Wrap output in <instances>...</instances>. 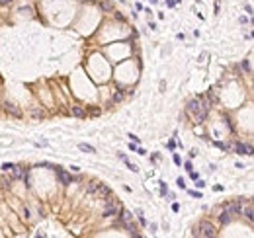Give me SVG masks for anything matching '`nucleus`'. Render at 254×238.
Instances as JSON below:
<instances>
[{"instance_id":"nucleus-1","label":"nucleus","mask_w":254,"mask_h":238,"mask_svg":"<svg viewBox=\"0 0 254 238\" xmlns=\"http://www.w3.org/2000/svg\"><path fill=\"white\" fill-rule=\"evenodd\" d=\"M106 203H104V217H115V215H119V211H121V203L119 201H115L112 197V193L110 195H106Z\"/></svg>"},{"instance_id":"nucleus-2","label":"nucleus","mask_w":254,"mask_h":238,"mask_svg":"<svg viewBox=\"0 0 254 238\" xmlns=\"http://www.w3.org/2000/svg\"><path fill=\"white\" fill-rule=\"evenodd\" d=\"M195 236H203V238H209V236H215L217 234V230H215V226L209 223V221H202V223L198 225V229H195L194 232Z\"/></svg>"},{"instance_id":"nucleus-3","label":"nucleus","mask_w":254,"mask_h":238,"mask_svg":"<svg viewBox=\"0 0 254 238\" xmlns=\"http://www.w3.org/2000/svg\"><path fill=\"white\" fill-rule=\"evenodd\" d=\"M242 205H244V201H235V203H227V205H225V211H227V213H231V215H237V213H241Z\"/></svg>"},{"instance_id":"nucleus-4","label":"nucleus","mask_w":254,"mask_h":238,"mask_svg":"<svg viewBox=\"0 0 254 238\" xmlns=\"http://www.w3.org/2000/svg\"><path fill=\"white\" fill-rule=\"evenodd\" d=\"M4 111L8 115H14V117H22V109L16 108L14 104H4Z\"/></svg>"},{"instance_id":"nucleus-5","label":"nucleus","mask_w":254,"mask_h":238,"mask_svg":"<svg viewBox=\"0 0 254 238\" xmlns=\"http://www.w3.org/2000/svg\"><path fill=\"white\" fill-rule=\"evenodd\" d=\"M57 178H59V182L63 183V186L72 183V176H71V174H67L65 170H57Z\"/></svg>"},{"instance_id":"nucleus-6","label":"nucleus","mask_w":254,"mask_h":238,"mask_svg":"<svg viewBox=\"0 0 254 238\" xmlns=\"http://www.w3.org/2000/svg\"><path fill=\"white\" fill-rule=\"evenodd\" d=\"M24 178V168L22 166H12L10 168V179H20Z\"/></svg>"},{"instance_id":"nucleus-7","label":"nucleus","mask_w":254,"mask_h":238,"mask_svg":"<svg viewBox=\"0 0 254 238\" xmlns=\"http://www.w3.org/2000/svg\"><path fill=\"white\" fill-rule=\"evenodd\" d=\"M112 191H110L108 186H104V183H98L96 191H94V197H106V195H110Z\"/></svg>"},{"instance_id":"nucleus-8","label":"nucleus","mask_w":254,"mask_h":238,"mask_svg":"<svg viewBox=\"0 0 254 238\" xmlns=\"http://www.w3.org/2000/svg\"><path fill=\"white\" fill-rule=\"evenodd\" d=\"M237 154H242V156H250L252 154V146L250 145H242V142H239L237 145Z\"/></svg>"},{"instance_id":"nucleus-9","label":"nucleus","mask_w":254,"mask_h":238,"mask_svg":"<svg viewBox=\"0 0 254 238\" xmlns=\"http://www.w3.org/2000/svg\"><path fill=\"white\" fill-rule=\"evenodd\" d=\"M121 217H119V225L121 226H125V225H129L131 223V219H133V215L129 213V211H119Z\"/></svg>"},{"instance_id":"nucleus-10","label":"nucleus","mask_w":254,"mask_h":238,"mask_svg":"<svg viewBox=\"0 0 254 238\" xmlns=\"http://www.w3.org/2000/svg\"><path fill=\"white\" fill-rule=\"evenodd\" d=\"M242 209H244V215H246L248 223H252V221H254V211H252V203H250V201H246V207H244V205H242Z\"/></svg>"},{"instance_id":"nucleus-11","label":"nucleus","mask_w":254,"mask_h":238,"mask_svg":"<svg viewBox=\"0 0 254 238\" xmlns=\"http://www.w3.org/2000/svg\"><path fill=\"white\" fill-rule=\"evenodd\" d=\"M29 113H31V117H33V119H43L45 117V111L41 108H31Z\"/></svg>"},{"instance_id":"nucleus-12","label":"nucleus","mask_w":254,"mask_h":238,"mask_svg":"<svg viewBox=\"0 0 254 238\" xmlns=\"http://www.w3.org/2000/svg\"><path fill=\"white\" fill-rule=\"evenodd\" d=\"M72 115H75V117H86V111H84V109L80 108V105H72Z\"/></svg>"},{"instance_id":"nucleus-13","label":"nucleus","mask_w":254,"mask_h":238,"mask_svg":"<svg viewBox=\"0 0 254 238\" xmlns=\"http://www.w3.org/2000/svg\"><path fill=\"white\" fill-rule=\"evenodd\" d=\"M100 8L106 10V12H114V4L110 2V0H102V2H100Z\"/></svg>"},{"instance_id":"nucleus-14","label":"nucleus","mask_w":254,"mask_h":238,"mask_svg":"<svg viewBox=\"0 0 254 238\" xmlns=\"http://www.w3.org/2000/svg\"><path fill=\"white\" fill-rule=\"evenodd\" d=\"M219 221H221V225H227V223H231V213H227V211H223V213L219 215Z\"/></svg>"},{"instance_id":"nucleus-15","label":"nucleus","mask_w":254,"mask_h":238,"mask_svg":"<svg viewBox=\"0 0 254 238\" xmlns=\"http://www.w3.org/2000/svg\"><path fill=\"white\" fill-rule=\"evenodd\" d=\"M119 102H123V92H121V90H117L112 98V104H119Z\"/></svg>"},{"instance_id":"nucleus-16","label":"nucleus","mask_w":254,"mask_h":238,"mask_svg":"<svg viewBox=\"0 0 254 238\" xmlns=\"http://www.w3.org/2000/svg\"><path fill=\"white\" fill-rule=\"evenodd\" d=\"M98 183H100V182H90V183H88V187H86V193L94 195V191H96V187H98Z\"/></svg>"},{"instance_id":"nucleus-17","label":"nucleus","mask_w":254,"mask_h":238,"mask_svg":"<svg viewBox=\"0 0 254 238\" xmlns=\"http://www.w3.org/2000/svg\"><path fill=\"white\" fill-rule=\"evenodd\" d=\"M78 149H80V150H84V152H96V149H94V146H90V145H84V142H80V145H78Z\"/></svg>"},{"instance_id":"nucleus-18","label":"nucleus","mask_w":254,"mask_h":238,"mask_svg":"<svg viewBox=\"0 0 254 238\" xmlns=\"http://www.w3.org/2000/svg\"><path fill=\"white\" fill-rule=\"evenodd\" d=\"M242 68H244V72H248V74H250V72H252V66H250V61H242Z\"/></svg>"},{"instance_id":"nucleus-19","label":"nucleus","mask_w":254,"mask_h":238,"mask_svg":"<svg viewBox=\"0 0 254 238\" xmlns=\"http://www.w3.org/2000/svg\"><path fill=\"white\" fill-rule=\"evenodd\" d=\"M12 166H14V164H8V162H6V164H4V166H2V170H6V172H10V168H12Z\"/></svg>"},{"instance_id":"nucleus-20","label":"nucleus","mask_w":254,"mask_h":238,"mask_svg":"<svg viewBox=\"0 0 254 238\" xmlns=\"http://www.w3.org/2000/svg\"><path fill=\"white\" fill-rule=\"evenodd\" d=\"M178 187H182V189H184V187H186V183H184V179H182V178H180V179H178Z\"/></svg>"},{"instance_id":"nucleus-21","label":"nucleus","mask_w":254,"mask_h":238,"mask_svg":"<svg viewBox=\"0 0 254 238\" xmlns=\"http://www.w3.org/2000/svg\"><path fill=\"white\" fill-rule=\"evenodd\" d=\"M90 2H94V0H90Z\"/></svg>"}]
</instances>
